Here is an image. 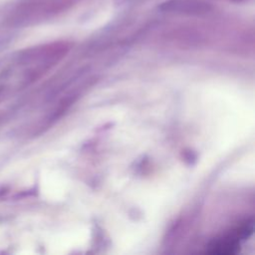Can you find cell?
<instances>
[{
	"mask_svg": "<svg viewBox=\"0 0 255 255\" xmlns=\"http://www.w3.org/2000/svg\"><path fill=\"white\" fill-rule=\"evenodd\" d=\"M163 13L179 15H203L211 10L209 3L202 0H166L159 4Z\"/></svg>",
	"mask_w": 255,
	"mask_h": 255,
	"instance_id": "6da1fadb",
	"label": "cell"
},
{
	"mask_svg": "<svg viewBox=\"0 0 255 255\" xmlns=\"http://www.w3.org/2000/svg\"><path fill=\"white\" fill-rule=\"evenodd\" d=\"M1 94H2V88H0V97H1Z\"/></svg>",
	"mask_w": 255,
	"mask_h": 255,
	"instance_id": "7a4b0ae2",
	"label": "cell"
}]
</instances>
